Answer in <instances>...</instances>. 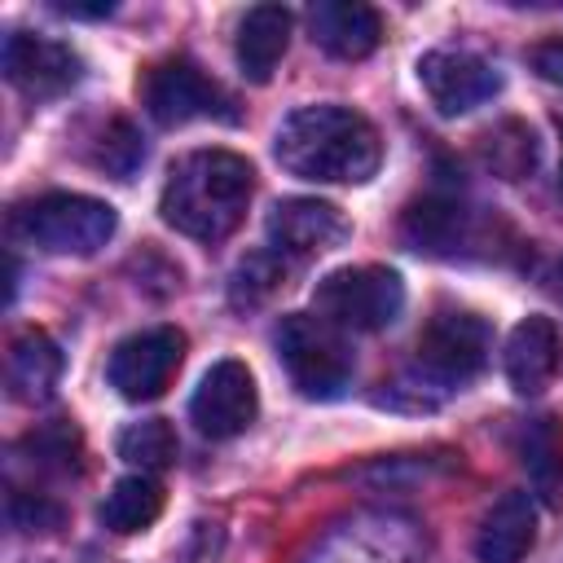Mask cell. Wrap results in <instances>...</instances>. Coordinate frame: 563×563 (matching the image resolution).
I'll list each match as a JSON object with an SVG mask.
<instances>
[{"label":"cell","mask_w":563,"mask_h":563,"mask_svg":"<svg viewBox=\"0 0 563 563\" xmlns=\"http://www.w3.org/2000/svg\"><path fill=\"white\" fill-rule=\"evenodd\" d=\"M114 207L88 194H44L13 211L9 229L44 255H92L114 238Z\"/></svg>","instance_id":"obj_3"},{"label":"cell","mask_w":563,"mask_h":563,"mask_svg":"<svg viewBox=\"0 0 563 563\" xmlns=\"http://www.w3.org/2000/svg\"><path fill=\"white\" fill-rule=\"evenodd\" d=\"M528 66H532L545 84H563V35L532 44V48H528Z\"/></svg>","instance_id":"obj_25"},{"label":"cell","mask_w":563,"mask_h":563,"mask_svg":"<svg viewBox=\"0 0 563 563\" xmlns=\"http://www.w3.org/2000/svg\"><path fill=\"white\" fill-rule=\"evenodd\" d=\"M559 356H563V339L559 325L550 317H523L510 339H506V378L519 396H537L550 387V378L559 374Z\"/></svg>","instance_id":"obj_14"},{"label":"cell","mask_w":563,"mask_h":563,"mask_svg":"<svg viewBox=\"0 0 563 563\" xmlns=\"http://www.w3.org/2000/svg\"><path fill=\"white\" fill-rule=\"evenodd\" d=\"M255 409H260V391H255V378L242 361H216L194 400H189V418L202 435L211 440H233L242 435L251 422H255Z\"/></svg>","instance_id":"obj_11"},{"label":"cell","mask_w":563,"mask_h":563,"mask_svg":"<svg viewBox=\"0 0 563 563\" xmlns=\"http://www.w3.org/2000/svg\"><path fill=\"white\" fill-rule=\"evenodd\" d=\"M277 163L317 185H361L383 163V141L374 123L347 106H299L282 119L273 141Z\"/></svg>","instance_id":"obj_1"},{"label":"cell","mask_w":563,"mask_h":563,"mask_svg":"<svg viewBox=\"0 0 563 563\" xmlns=\"http://www.w3.org/2000/svg\"><path fill=\"white\" fill-rule=\"evenodd\" d=\"M180 361H185V334L176 325H154L141 334H128L110 352L106 374L123 400H154L172 387Z\"/></svg>","instance_id":"obj_8"},{"label":"cell","mask_w":563,"mask_h":563,"mask_svg":"<svg viewBox=\"0 0 563 563\" xmlns=\"http://www.w3.org/2000/svg\"><path fill=\"white\" fill-rule=\"evenodd\" d=\"M277 361L290 374L295 391L308 400H339L352 387V352L343 343V330L312 312H290L282 317L273 334Z\"/></svg>","instance_id":"obj_4"},{"label":"cell","mask_w":563,"mask_h":563,"mask_svg":"<svg viewBox=\"0 0 563 563\" xmlns=\"http://www.w3.org/2000/svg\"><path fill=\"white\" fill-rule=\"evenodd\" d=\"M290 44V13L282 4H255L246 9V18L238 22V70L251 84H268V75L277 70V62L286 57Z\"/></svg>","instance_id":"obj_17"},{"label":"cell","mask_w":563,"mask_h":563,"mask_svg":"<svg viewBox=\"0 0 563 563\" xmlns=\"http://www.w3.org/2000/svg\"><path fill=\"white\" fill-rule=\"evenodd\" d=\"M141 158H145L141 136H136L123 119H114V123H110V132L101 136V154H97V163H101V167H110L114 176H128Z\"/></svg>","instance_id":"obj_23"},{"label":"cell","mask_w":563,"mask_h":563,"mask_svg":"<svg viewBox=\"0 0 563 563\" xmlns=\"http://www.w3.org/2000/svg\"><path fill=\"white\" fill-rule=\"evenodd\" d=\"M255 172L233 150H194L172 163L163 180V220L194 242H224L251 202Z\"/></svg>","instance_id":"obj_2"},{"label":"cell","mask_w":563,"mask_h":563,"mask_svg":"<svg viewBox=\"0 0 563 563\" xmlns=\"http://www.w3.org/2000/svg\"><path fill=\"white\" fill-rule=\"evenodd\" d=\"M4 378L9 391L26 405H44L57 391L62 378V352L44 330H22L9 343V361H4Z\"/></svg>","instance_id":"obj_18"},{"label":"cell","mask_w":563,"mask_h":563,"mask_svg":"<svg viewBox=\"0 0 563 563\" xmlns=\"http://www.w3.org/2000/svg\"><path fill=\"white\" fill-rule=\"evenodd\" d=\"M57 13H70V18H106L114 4H53Z\"/></svg>","instance_id":"obj_26"},{"label":"cell","mask_w":563,"mask_h":563,"mask_svg":"<svg viewBox=\"0 0 563 563\" xmlns=\"http://www.w3.org/2000/svg\"><path fill=\"white\" fill-rule=\"evenodd\" d=\"M312 308L334 330L374 334V330H387L405 312V282H400V273L378 268V264L334 268L317 282Z\"/></svg>","instance_id":"obj_5"},{"label":"cell","mask_w":563,"mask_h":563,"mask_svg":"<svg viewBox=\"0 0 563 563\" xmlns=\"http://www.w3.org/2000/svg\"><path fill=\"white\" fill-rule=\"evenodd\" d=\"M268 246L277 260H312L321 251H334L347 238V220L339 207L317 198H286L268 211Z\"/></svg>","instance_id":"obj_12"},{"label":"cell","mask_w":563,"mask_h":563,"mask_svg":"<svg viewBox=\"0 0 563 563\" xmlns=\"http://www.w3.org/2000/svg\"><path fill=\"white\" fill-rule=\"evenodd\" d=\"M97 515H101V523H106L110 532H119V537L141 532V528H150V523L163 515V488H158L154 475H123V479L106 493V501H101Z\"/></svg>","instance_id":"obj_19"},{"label":"cell","mask_w":563,"mask_h":563,"mask_svg":"<svg viewBox=\"0 0 563 563\" xmlns=\"http://www.w3.org/2000/svg\"><path fill=\"white\" fill-rule=\"evenodd\" d=\"M308 26H312V40L330 53V57H343V62H356V57H369L383 40V18L378 9L361 4V0H321L308 9Z\"/></svg>","instance_id":"obj_15"},{"label":"cell","mask_w":563,"mask_h":563,"mask_svg":"<svg viewBox=\"0 0 563 563\" xmlns=\"http://www.w3.org/2000/svg\"><path fill=\"white\" fill-rule=\"evenodd\" d=\"M4 75L9 84L31 97V101H53L62 92H70L84 79V57L48 35H31V31H13L4 40Z\"/></svg>","instance_id":"obj_9"},{"label":"cell","mask_w":563,"mask_h":563,"mask_svg":"<svg viewBox=\"0 0 563 563\" xmlns=\"http://www.w3.org/2000/svg\"><path fill=\"white\" fill-rule=\"evenodd\" d=\"M537 158V145H532V132L523 123H501L497 132H488V163L506 176V180H519Z\"/></svg>","instance_id":"obj_22"},{"label":"cell","mask_w":563,"mask_h":563,"mask_svg":"<svg viewBox=\"0 0 563 563\" xmlns=\"http://www.w3.org/2000/svg\"><path fill=\"white\" fill-rule=\"evenodd\" d=\"M9 519H13V528H22V532H48V528L62 523V506H53V501L40 497V493H13V497H9Z\"/></svg>","instance_id":"obj_24"},{"label":"cell","mask_w":563,"mask_h":563,"mask_svg":"<svg viewBox=\"0 0 563 563\" xmlns=\"http://www.w3.org/2000/svg\"><path fill=\"white\" fill-rule=\"evenodd\" d=\"M405 242L422 255H462L475 242V211L449 194H431L405 211Z\"/></svg>","instance_id":"obj_13"},{"label":"cell","mask_w":563,"mask_h":563,"mask_svg":"<svg viewBox=\"0 0 563 563\" xmlns=\"http://www.w3.org/2000/svg\"><path fill=\"white\" fill-rule=\"evenodd\" d=\"M176 453H180V444H176V431L167 418H141L119 431V457L128 466H136L141 475L167 471L176 462Z\"/></svg>","instance_id":"obj_20"},{"label":"cell","mask_w":563,"mask_h":563,"mask_svg":"<svg viewBox=\"0 0 563 563\" xmlns=\"http://www.w3.org/2000/svg\"><path fill=\"white\" fill-rule=\"evenodd\" d=\"M559 189H563V150H559Z\"/></svg>","instance_id":"obj_27"},{"label":"cell","mask_w":563,"mask_h":563,"mask_svg":"<svg viewBox=\"0 0 563 563\" xmlns=\"http://www.w3.org/2000/svg\"><path fill=\"white\" fill-rule=\"evenodd\" d=\"M523 466L532 471V479L550 493L563 475V431L559 418H537L523 431Z\"/></svg>","instance_id":"obj_21"},{"label":"cell","mask_w":563,"mask_h":563,"mask_svg":"<svg viewBox=\"0 0 563 563\" xmlns=\"http://www.w3.org/2000/svg\"><path fill=\"white\" fill-rule=\"evenodd\" d=\"M537 545V506L528 493H506L497 497L475 532V554L479 563H519Z\"/></svg>","instance_id":"obj_16"},{"label":"cell","mask_w":563,"mask_h":563,"mask_svg":"<svg viewBox=\"0 0 563 563\" xmlns=\"http://www.w3.org/2000/svg\"><path fill=\"white\" fill-rule=\"evenodd\" d=\"M488 321L466 312V308H444L435 312L422 334H418V347H413V361H418V374L435 387H462L471 383L484 361H488Z\"/></svg>","instance_id":"obj_6"},{"label":"cell","mask_w":563,"mask_h":563,"mask_svg":"<svg viewBox=\"0 0 563 563\" xmlns=\"http://www.w3.org/2000/svg\"><path fill=\"white\" fill-rule=\"evenodd\" d=\"M141 101H145L150 119L163 128H180L194 119H238L229 92L189 57H167V62L150 66L145 84H141Z\"/></svg>","instance_id":"obj_7"},{"label":"cell","mask_w":563,"mask_h":563,"mask_svg":"<svg viewBox=\"0 0 563 563\" xmlns=\"http://www.w3.org/2000/svg\"><path fill=\"white\" fill-rule=\"evenodd\" d=\"M418 84L431 97V106L440 114H466L475 106H484L488 97H497L501 75L493 70V62H484L471 48H431L418 62Z\"/></svg>","instance_id":"obj_10"}]
</instances>
